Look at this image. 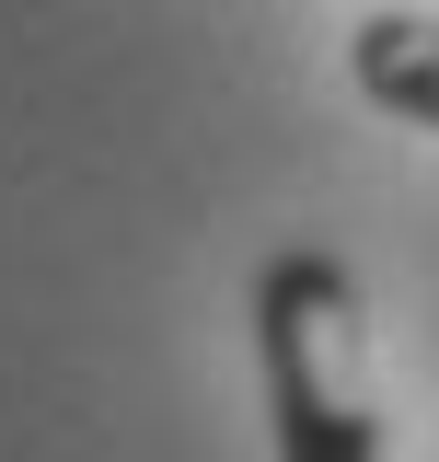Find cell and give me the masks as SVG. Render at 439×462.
I'll list each match as a JSON object with an SVG mask.
<instances>
[{"mask_svg":"<svg viewBox=\"0 0 439 462\" xmlns=\"http://www.w3.org/2000/svg\"><path fill=\"white\" fill-rule=\"evenodd\" d=\"M255 370H266L277 462H382L370 416V312L335 254H277L255 278Z\"/></svg>","mask_w":439,"mask_h":462,"instance_id":"6da1fadb","label":"cell"},{"mask_svg":"<svg viewBox=\"0 0 439 462\" xmlns=\"http://www.w3.org/2000/svg\"><path fill=\"white\" fill-rule=\"evenodd\" d=\"M347 69H359L370 105L439 127V23H428V12H370V23L347 35Z\"/></svg>","mask_w":439,"mask_h":462,"instance_id":"7a4b0ae2","label":"cell"}]
</instances>
